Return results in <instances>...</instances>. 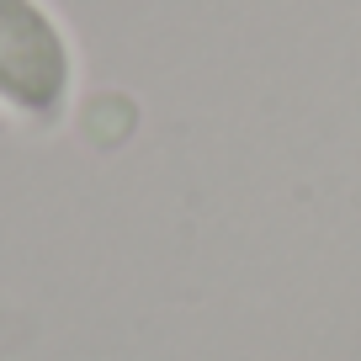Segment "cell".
<instances>
[{"label": "cell", "mask_w": 361, "mask_h": 361, "mask_svg": "<svg viewBox=\"0 0 361 361\" xmlns=\"http://www.w3.org/2000/svg\"><path fill=\"white\" fill-rule=\"evenodd\" d=\"M80 85L69 27L48 0H0V106L32 128L64 123Z\"/></svg>", "instance_id": "obj_1"}]
</instances>
